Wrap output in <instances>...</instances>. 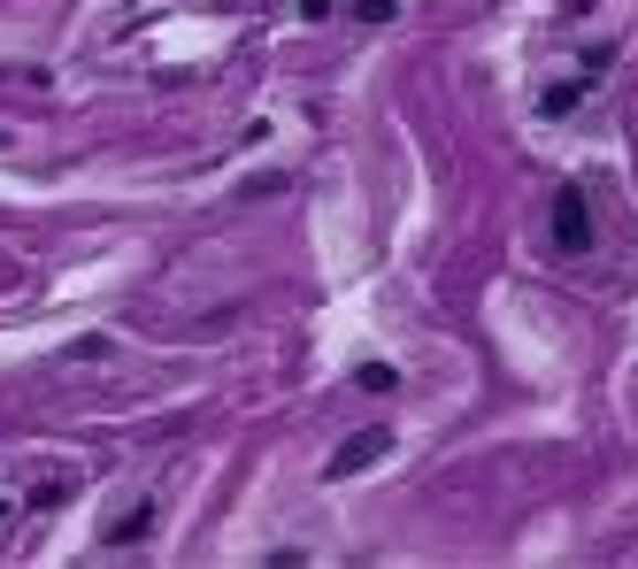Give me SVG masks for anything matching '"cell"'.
<instances>
[{"instance_id": "52a82bcc", "label": "cell", "mask_w": 638, "mask_h": 569, "mask_svg": "<svg viewBox=\"0 0 638 569\" xmlns=\"http://www.w3.org/2000/svg\"><path fill=\"white\" fill-rule=\"evenodd\" d=\"M62 354H70V362H101V354H108V339H101V331H85V339H70Z\"/></svg>"}, {"instance_id": "8fae6325", "label": "cell", "mask_w": 638, "mask_h": 569, "mask_svg": "<svg viewBox=\"0 0 638 569\" xmlns=\"http://www.w3.org/2000/svg\"><path fill=\"white\" fill-rule=\"evenodd\" d=\"M0 524H8V500H0Z\"/></svg>"}, {"instance_id": "7c38bea8", "label": "cell", "mask_w": 638, "mask_h": 569, "mask_svg": "<svg viewBox=\"0 0 638 569\" xmlns=\"http://www.w3.org/2000/svg\"><path fill=\"white\" fill-rule=\"evenodd\" d=\"M0 146H8V132H0Z\"/></svg>"}, {"instance_id": "ba28073f", "label": "cell", "mask_w": 638, "mask_h": 569, "mask_svg": "<svg viewBox=\"0 0 638 569\" xmlns=\"http://www.w3.org/2000/svg\"><path fill=\"white\" fill-rule=\"evenodd\" d=\"M62 500H70V477H46V485L31 493V508H62Z\"/></svg>"}, {"instance_id": "30bf717a", "label": "cell", "mask_w": 638, "mask_h": 569, "mask_svg": "<svg viewBox=\"0 0 638 569\" xmlns=\"http://www.w3.org/2000/svg\"><path fill=\"white\" fill-rule=\"evenodd\" d=\"M331 8H338V0H301V15H308V23H323Z\"/></svg>"}, {"instance_id": "9c48e42d", "label": "cell", "mask_w": 638, "mask_h": 569, "mask_svg": "<svg viewBox=\"0 0 638 569\" xmlns=\"http://www.w3.org/2000/svg\"><path fill=\"white\" fill-rule=\"evenodd\" d=\"M354 15L362 23H393V0H354Z\"/></svg>"}, {"instance_id": "5b68a950", "label": "cell", "mask_w": 638, "mask_h": 569, "mask_svg": "<svg viewBox=\"0 0 638 569\" xmlns=\"http://www.w3.org/2000/svg\"><path fill=\"white\" fill-rule=\"evenodd\" d=\"M354 385H362V393H393V385H400V370H393V362H362V370H354Z\"/></svg>"}, {"instance_id": "6da1fadb", "label": "cell", "mask_w": 638, "mask_h": 569, "mask_svg": "<svg viewBox=\"0 0 638 569\" xmlns=\"http://www.w3.org/2000/svg\"><path fill=\"white\" fill-rule=\"evenodd\" d=\"M554 247L562 255H593V200H585V185H562L554 193Z\"/></svg>"}, {"instance_id": "7a4b0ae2", "label": "cell", "mask_w": 638, "mask_h": 569, "mask_svg": "<svg viewBox=\"0 0 638 569\" xmlns=\"http://www.w3.org/2000/svg\"><path fill=\"white\" fill-rule=\"evenodd\" d=\"M385 454H393V431L369 424V431H354V438L323 462V477H331V485H346V477H362V469H369V462H385Z\"/></svg>"}, {"instance_id": "8992f818", "label": "cell", "mask_w": 638, "mask_h": 569, "mask_svg": "<svg viewBox=\"0 0 638 569\" xmlns=\"http://www.w3.org/2000/svg\"><path fill=\"white\" fill-rule=\"evenodd\" d=\"M600 70H616V39H593L585 46V77H600Z\"/></svg>"}, {"instance_id": "3957f363", "label": "cell", "mask_w": 638, "mask_h": 569, "mask_svg": "<svg viewBox=\"0 0 638 569\" xmlns=\"http://www.w3.org/2000/svg\"><path fill=\"white\" fill-rule=\"evenodd\" d=\"M577 108H585V77H562V85L538 93V116H546V124H569Z\"/></svg>"}, {"instance_id": "277c9868", "label": "cell", "mask_w": 638, "mask_h": 569, "mask_svg": "<svg viewBox=\"0 0 638 569\" xmlns=\"http://www.w3.org/2000/svg\"><path fill=\"white\" fill-rule=\"evenodd\" d=\"M147 531H155V500H139V508H132V516H124V524L108 531V547H139Z\"/></svg>"}]
</instances>
